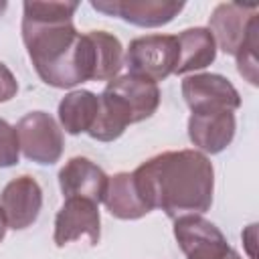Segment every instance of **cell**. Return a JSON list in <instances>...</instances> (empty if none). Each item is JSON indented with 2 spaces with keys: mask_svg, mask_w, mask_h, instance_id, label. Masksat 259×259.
<instances>
[{
  "mask_svg": "<svg viewBox=\"0 0 259 259\" xmlns=\"http://www.w3.org/2000/svg\"><path fill=\"white\" fill-rule=\"evenodd\" d=\"M77 2H24L22 40L38 77L53 87L91 81L89 40L73 26Z\"/></svg>",
  "mask_w": 259,
  "mask_h": 259,
  "instance_id": "1",
  "label": "cell"
},
{
  "mask_svg": "<svg viewBox=\"0 0 259 259\" xmlns=\"http://www.w3.org/2000/svg\"><path fill=\"white\" fill-rule=\"evenodd\" d=\"M132 178L146 206L162 208L170 219L202 214L212 204L214 170L210 160L196 150L158 154L140 164Z\"/></svg>",
  "mask_w": 259,
  "mask_h": 259,
  "instance_id": "2",
  "label": "cell"
},
{
  "mask_svg": "<svg viewBox=\"0 0 259 259\" xmlns=\"http://www.w3.org/2000/svg\"><path fill=\"white\" fill-rule=\"evenodd\" d=\"M123 63L132 75L154 83L164 81L178 65V38L174 34H148L130 42Z\"/></svg>",
  "mask_w": 259,
  "mask_h": 259,
  "instance_id": "3",
  "label": "cell"
},
{
  "mask_svg": "<svg viewBox=\"0 0 259 259\" xmlns=\"http://www.w3.org/2000/svg\"><path fill=\"white\" fill-rule=\"evenodd\" d=\"M20 152L36 164H55L63 154V132L45 111H30L16 123Z\"/></svg>",
  "mask_w": 259,
  "mask_h": 259,
  "instance_id": "4",
  "label": "cell"
},
{
  "mask_svg": "<svg viewBox=\"0 0 259 259\" xmlns=\"http://www.w3.org/2000/svg\"><path fill=\"white\" fill-rule=\"evenodd\" d=\"M174 237L186 259H227L233 253L219 227L200 214L174 219Z\"/></svg>",
  "mask_w": 259,
  "mask_h": 259,
  "instance_id": "5",
  "label": "cell"
},
{
  "mask_svg": "<svg viewBox=\"0 0 259 259\" xmlns=\"http://www.w3.org/2000/svg\"><path fill=\"white\" fill-rule=\"evenodd\" d=\"M182 95L192 113L198 111H235L241 105L239 91L229 79L212 73L188 75L182 81Z\"/></svg>",
  "mask_w": 259,
  "mask_h": 259,
  "instance_id": "6",
  "label": "cell"
},
{
  "mask_svg": "<svg viewBox=\"0 0 259 259\" xmlns=\"http://www.w3.org/2000/svg\"><path fill=\"white\" fill-rule=\"evenodd\" d=\"M259 18V10L255 4H239V2H223L219 4L208 20V30L219 42V47L229 53L237 55L251 24Z\"/></svg>",
  "mask_w": 259,
  "mask_h": 259,
  "instance_id": "7",
  "label": "cell"
},
{
  "mask_svg": "<svg viewBox=\"0 0 259 259\" xmlns=\"http://www.w3.org/2000/svg\"><path fill=\"white\" fill-rule=\"evenodd\" d=\"M42 206V190L32 176H18L8 182L0 194V212L6 227L26 229L30 227Z\"/></svg>",
  "mask_w": 259,
  "mask_h": 259,
  "instance_id": "8",
  "label": "cell"
},
{
  "mask_svg": "<svg viewBox=\"0 0 259 259\" xmlns=\"http://www.w3.org/2000/svg\"><path fill=\"white\" fill-rule=\"evenodd\" d=\"M99 210L97 204L87 198H65L61 210L55 219V243L65 247L81 237H87L91 245L99 243Z\"/></svg>",
  "mask_w": 259,
  "mask_h": 259,
  "instance_id": "9",
  "label": "cell"
},
{
  "mask_svg": "<svg viewBox=\"0 0 259 259\" xmlns=\"http://www.w3.org/2000/svg\"><path fill=\"white\" fill-rule=\"evenodd\" d=\"M91 6L109 16H117L138 26H162L168 24L184 8V2L172 0H105L91 2Z\"/></svg>",
  "mask_w": 259,
  "mask_h": 259,
  "instance_id": "10",
  "label": "cell"
},
{
  "mask_svg": "<svg viewBox=\"0 0 259 259\" xmlns=\"http://www.w3.org/2000/svg\"><path fill=\"white\" fill-rule=\"evenodd\" d=\"M109 176L87 158H71L59 172V186L65 198H87L95 204L103 202Z\"/></svg>",
  "mask_w": 259,
  "mask_h": 259,
  "instance_id": "11",
  "label": "cell"
},
{
  "mask_svg": "<svg viewBox=\"0 0 259 259\" xmlns=\"http://www.w3.org/2000/svg\"><path fill=\"white\" fill-rule=\"evenodd\" d=\"M235 127L233 111H198L188 119V138L198 150L219 154L233 142Z\"/></svg>",
  "mask_w": 259,
  "mask_h": 259,
  "instance_id": "12",
  "label": "cell"
},
{
  "mask_svg": "<svg viewBox=\"0 0 259 259\" xmlns=\"http://www.w3.org/2000/svg\"><path fill=\"white\" fill-rule=\"evenodd\" d=\"M111 93H115L134 113V119L136 123L150 117L158 105H160V89L154 81L146 79V77H140V75H121V77H115L107 83V87Z\"/></svg>",
  "mask_w": 259,
  "mask_h": 259,
  "instance_id": "13",
  "label": "cell"
},
{
  "mask_svg": "<svg viewBox=\"0 0 259 259\" xmlns=\"http://www.w3.org/2000/svg\"><path fill=\"white\" fill-rule=\"evenodd\" d=\"M178 65L176 75L208 67L217 57V42L208 28H186L178 36Z\"/></svg>",
  "mask_w": 259,
  "mask_h": 259,
  "instance_id": "14",
  "label": "cell"
},
{
  "mask_svg": "<svg viewBox=\"0 0 259 259\" xmlns=\"http://www.w3.org/2000/svg\"><path fill=\"white\" fill-rule=\"evenodd\" d=\"M99 113V95L91 91H71L59 103V121L67 134H87Z\"/></svg>",
  "mask_w": 259,
  "mask_h": 259,
  "instance_id": "15",
  "label": "cell"
},
{
  "mask_svg": "<svg viewBox=\"0 0 259 259\" xmlns=\"http://www.w3.org/2000/svg\"><path fill=\"white\" fill-rule=\"evenodd\" d=\"M103 202L113 217L123 221H134L150 212L146 202L140 198L130 172H119L109 178Z\"/></svg>",
  "mask_w": 259,
  "mask_h": 259,
  "instance_id": "16",
  "label": "cell"
},
{
  "mask_svg": "<svg viewBox=\"0 0 259 259\" xmlns=\"http://www.w3.org/2000/svg\"><path fill=\"white\" fill-rule=\"evenodd\" d=\"M91 40V81H111L123 65L121 42L105 30H89Z\"/></svg>",
  "mask_w": 259,
  "mask_h": 259,
  "instance_id": "17",
  "label": "cell"
},
{
  "mask_svg": "<svg viewBox=\"0 0 259 259\" xmlns=\"http://www.w3.org/2000/svg\"><path fill=\"white\" fill-rule=\"evenodd\" d=\"M257 47H259V18L251 24L247 38L243 40L241 49L237 51V69L245 81L251 85L259 83V61H257Z\"/></svg>",
  "mask_w": 259,
  "mask_h": 259,
  "instance_id": "18",
  "label": "cell"
},
{
  "mask_svg": "<svg viewBox=\"0 0 259 259\" xmlns=\"http://www.w3.org/2000/svg\"><path fill=\"white\" fill-rule=\"evenodd\" d=\"M18 154H20V146H18L16 127L0 119V168L14 166L18 162Z\"/></svg>",
  "mask_w": 259,
  "mask_h": 259,
  "instance_id": "19",
  "label": "cell"
},
{
  "mask_svg": "<svg viewBox=\"0 0 259 259\" xmlns=\"http://www.w3.org/2000/svg\"><path fill=\"white\" fill-rule=\"evenodd\" d=\"M16 91H18V83H16L14 75L10 73V69L4 63H0V103L12 99L16 95Z\"/></svg>",
  "mask_w": 259,
  "mask_h": 259,
  "instance_id": "20",
  "label": "cell"
},
{
  "mask_svg": "<svg viewBox=\"0 0 259 259\" xmlns=\"http://www.w3.org/2000/svg\"><path fill=\"white\" fill-rule=\"evenodd\" d=\"M243 241L249 249V257H255V225L247 227V231L243 233Z\"/></svg>",
  "mask_w": 259,
  "mask_h": 259,
  "instance_id": "21",
  "label": "cell"
},
{
  "mask_svg": "<svg viewBox=\"0 0 259 259\" xmlns=\"http://www.w3.org/2000/svg\"><path fill=\"white\" fill-rule=\"evenodd\" d=\"M4 233H6V223H4V217H2V212H0V243H2V239H4Z\"/></svg>",
  "mask_w": 259,
  "mask_h": 259,
  "instance_id": "22",
  "label": "cell"
},
{
  "mask_svg": "<svg viewBox=\"0 0 259 259\" xmlns=\"http://www.w3.org/2000/svg\"><path fill=\"white\" fill-rule=\"evenodd\" d=\"M227 259H241V257H239V255H237V253H235V251H233V253H231V255H229V257H227Z\"/></svg>",
  "mask_w": 259,
  "mask_h": 259,
  "instance_id": "23",
  "label": "cell"
},
{
  "mask_svg": "<svg viewBox=\"0 0 259 259\" xmlns=\"http://www.w3.org/2000/svg\"><path fill=\"white\" fill-rule=\"evenodd\" d=\"M6 10V2H0V14Z\"/></svg>",
  "mask_w": 259,
  "mask_h": 259,
  "instance_id": "24",
  "label": "cell"
}]
</instances>
